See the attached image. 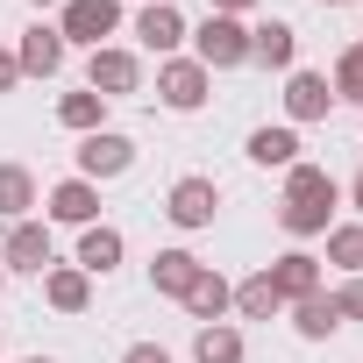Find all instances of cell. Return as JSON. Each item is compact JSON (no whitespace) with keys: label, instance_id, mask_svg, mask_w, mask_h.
Here are the masks:
<instances>
[{"label":"cell","instance_id":"obj_1","mask_svg":"<svg viewBox=\"0 0 363 363\" xmlns=\"http://www.w3.org/2000/svg\"><path fill=\"white\" fill-rule=\"evenodd\" d=\"M335 178L320 171V164H292L285 171V207H278V221H285V235H328V214H335Z\"/></svg>","mask_w":363,"mask_h":363},{"label":"cell","instance_id":"obj_2","mask_svg":"<svg viewBox=\"0 0 363 363\" xmlns=\"http://www.w3.org/2000/svg\"><path fill=\"white\" fill-rule=\"evenodd\" d=\"M193 43H200V65H207V72H235V65H250V29H242L235 15H207Z\"/></svg>","mask_w":363,"mask_h":363},{"label":"cell","instance_id":"obj_3","mask_svg":"<svg viewBox=\"0 0 363 363\" xmlns=\"http://www.w3.org/2000/svg\"><path fill=\"white\" fill-rule=\"evenodd\" d=\"M121 29V0H65V22H57V36L65 43H107Z\"/></svg>","mask_w":363,"mask_h":363},{"label":"cell","instance_id":"obj_4","mask_svg":"<svg viewBox=\"0 0 363 363\" xmlns=\"http://www.w3.org/2000/svg\"><path fill=\"white\" fill-rule=\"evenodd\" d=\"M143 86V65H135V50H114V43H100L93 50V65H86V93H100V100H121V93H135Z\"/></svg>","mask_w":363,"mask_h":363},{"label":"cell","instance_id":"obj_5","mask_svg":"<svg viewBox=\"0 0 363 363\" xmlns=\"http://www.w3.org/2000/svg\"><path fill=\"white\" fill-rule=\"evenodd\" d=\"M128 164H135V143L114 135V128H93V135L79 143V178H121Z\"/></svg>","mask_w":363,"mask_h":363},{"label":"cell","instance_id":"obj_6","mask_svg":"<svg viewBox=\"0 0 363 363\" xmlns=\"http://www.w3.org/2000/svg\"><path fill=\"white\" fill-rule=\"evenodd\" d=\"M157 100H164V107H178V114H193V107L207 100V65H200V57L164 65V72H157Z\"/></svg>","mask_w":363,"mask_h":363},{"label":"cell","instance_id":"obj_7","mask_svg":"<svg viewBox=\"0 0 363 363\" xmlns=\"http://www.w3.org/2000/svg\"><path fill=\"white\" fill-rule=\"evenodd\" d=\"M214 207H221V186H214V178H178L164 214H171L178 228H207V221H214Z\"/></svg>","mask_w":363,"mask_h":363},{"label":"cell","instance_id":"obj_8","mask_svg":"<svg viewBox=\"0 0 363 363\" xmlns=\"http://www.w3.org/2000/svg\"><path fill=\"white\" fill-rule=\"evenodd\" d=\"M0 271H50V228L43 221H15L8 250H0Z\"/></svg>","mask_w":363,"mask_h":363},{"label":"cell","instance_id":"obj_9","mask_svg":"<svg viewBox=\"0 0 363 363\" xmlns=\"http://www.w3.org/2000/svg\"><path fill=\"white\" fill-rule=\"evenodd\" d=\"M328 107H335V86H328L320 72H292V86H285V114H292V121H328Z\"/></svg>","mask_w":363,"mask_h":363},{"label":"cell","instance_id":"obj_10","mask_svg":"<svg viewBox=\"0 0 363 363\" xmlns=\"http://www.w3.org/2000/svg\"><path fill=\"white\" fill-rule=\"evenodd\" d=\"M15 65H22L29 79H50V72L65 65V36H57V29H43V22H36V29H22V50H15Z\"/></svg>","mask_w":363,"mask_h":363},{"label":"cell","instance_id":"obj_11","mask_svg":"<svg viewBox=\"0 0 363 363\" xmlns=\"http://www.w3.org/2000/svg\"><path fill=\"white\" fill-rule=\"evenodd\" d=\"M271 285H278V299H292V306H299V299H313V292H320V264H313L306 250H292V257H278V264H271Z\"/></svg>","mask_w":363,"mask_h":363},{"label":"cell","instance_id":"obj_12","mask_svg":"<svg viewBox=\"0 0 363 363\" xmlns=\"http://www.w3.org/2000/svg\"><path fill=\"white\" fill-rule=\"evenodd\" d=\"M200 271H207V264H200L193 250H157V257H150V285H157V292H178V299L193 292Z\"/></svg>","mask_w":363,"mask_h":363},{"label":"cell","instance_id":"obj_13","mask_svg":"<svg viewBox=\"0 0 363 363\" xmlns=\"http://www.w3.org/2000/svg\"><path fill=\"white\" fill-rule=\"evenodd\" d=\"M135 36H143V50H178V36H186V15H178L171 0H150V8L135 15Z\"/></svg>","mask_w":363,"mask_h":363},{"label":"cell","instance_id":"obj_14","mask_svg":"<svg viewBox=\"0 0 363 363\" xmlns=\"http://www.w3.org/2000/svg\"><path fill=\"white\" fill-rule=\"evenodd\" d=\"M93 214H100V193H93V178H65V186L50 193V221L93 228Z\"/></svg>","mask_w":363,"mask_h":363},{"label":"cell","instance_id":"obj_15","mask_svg":"<svg viewBox=\"0 0 363 363\" xmlns=\"http://www.w3.org/2000/svg\"><path fill=\"white\" fill-rule=\"evenodd\" d=\"M43 292H50V306H57V313H86V299H93V278H86L79 264H57V271L43 278Z\"/></svg>","mask_w":363,"mask_h":363},{"label":"cell","instance_id":"obj_16","mask_svg":"<svg viewBox=\"0 0 363 363\" xmlns=\"http://www.w3.org/2000/svg\"><path fill=\"white\" fill-rule=\"evenodd\" d=\"M292 50H299V36H292L285 22H264V29H250V57H257V65L285 72V65H292Z\"/></svg>","mask_w":363,"mask_h":363},{"label":"cell","instance_id":"obj_17","mask_svg":"<svg viewBox=\"0 0 363 363\" xmlns=\"http://www.w3.org/2000/svg\"><path fill=\"white\" fill-rule=\"evenodd\" d=\"M114 264H121V228H100V221H93V228L79 235V271L93 278V271H114Z\"/></svg>","mask_w":363,"mask_h":363},{"label":"cell","instance_id":"obj_18","mask_svg":"<svg viewBox=\"0 0 363 363\" xmlns=\"http://www.w3.org/2000/svg\"><path fill=\"white\" fill-rule=\"evenodd\" d=\"M228 306H235L242 320H271V313H278L285 299H278V285H271V271H257V278H242V285H235V299H228Z\"/></svg>","mask_w":363,"mask_h":363},{"label":"cell","instance_id":"obj_19","mask_svg":"<svg viewBox=\"0 0 363 363\" xmlns=\"http://www.w3.org/2000/svg\"><path fill=\"white\" fill-rule=\"evenodd\" d=\"M292 328H299L306 342L335 335V328H342V306H335V292H313V299H299V306H292Z\"/></svg>","mask_w":363,"mask_h":363},{"label":"cell","instance_id":"obj_20","mask_svg":"<svg viewBox=\"0 0 363 363\" xmlns=\"http://www.w3.org/2000/svg\"><path fill=\"white\" fill-rule=\"evenodd\" d=\"M250 157H257L264 171H271V164L292 171V164H299V135H292V128H257V135H250Z\"/></svg>","mask_w":363,"mask_h":363},{"label":"cell","instance_id":"obj_21","mask_svg":"<svg viewBox=\"0 0 363 363\" xmlns=\"http://www.w3.org/2000/svg\"><path fill=\"white\" fill-rule=\"evenodd\" d=\"M36 207V178L22 171V164H0V214H8V221H22Z\"/></svg>","mask_w":363,"mask_h":363},{"label":"cell","instance_id":"obj_22","mask_svg":"<svg viewBox=\"0 0 363 363\" xmlns=\"http://www.w3.org/2000/svg\"><path fill=\"white\" fill-rule=\"evenodd\" d=\"M228 299H235V292H228V278H221V271H200V278H193V292H186V306H193L200 320H221V313H228Z\"/></svg>","mask_w":363,"mask_h":363},{"label":"cell","instance_id":"obj_23","mask_svg":"<svg viewBox=\"0 0 363 363\" xmlns=\"http://www.w3.org/2000/svg\"><path fill=\"white\" fill-rule=\"evenodd\" d=\"M57 121L79 128V135H93V128L107 121V100H100V93H65V100H57Z\"/></svg>","mask_w":363,"mask_h":363},{"label":"cell","instance_id":"obj_24","mask_svg":"<svg viewBox=\"0 0 363 363\" xmlns=\"http://www.w3.org/2000/svg\"><path fill=\"white\" fill-rule=\"evenodd\" d=\"M193 356H200V363H242V335L221 328V320H207L200 342H193Z\"/></svg>","mask_w":363,"mask_h":363},{"label":"cell","instance_id":"obj_25","mask_svg":"<svg viewBox=\"0 0 363 363\" xmlns=\"http://www.w3.org/2000/svg\"><path fill=\"white\" fill-rule=\"evenodd\" d=\"M328 264H342V271H363V221H349V228H328Z\"/></svg>","mask_w":363,"mask_h":363},{"label":"cell","instance_id":"obj_26","mask_svg":"<svg viewBox=\"0 0 363 363\" xmlns=\"http://www.w3.org/2000/svg\"><path fill=\"white\" fill-rule=\"evenodd\" d=\"M328 86H335V100H356V107H363V43L335 57V79H328Z\"/></svg>","mask_w":363,"mask_h":363},{"label":"cell","instance_id":"obj_27","mask_svg":"<svg viewBox=\"0 0 363 363\" xmlns=\"http://www.w3.org/2000/svg\"><path fill=\"white\" fill-rule=\"evenodd\" d=\"M335 306H342V320H363V278H349V285L335 292Z\"/></svg>","mask_w":363,"mask_h":363},{"label":"cell","instance_id":"obj_28","mask_svg":"<svg viewBox=\"0 0 363 363\" xmlns=\"http://www.w3.org/2000/svg\"><path fill=\"white\" fill-rule=\"evenodd\" d=\"M121 363H171V356H164V349H157V342H135V349H128V356H121Z\"/></svg>","mask_w":363,"mask_h":363},{"label":"cell","instance_id":"obj_29","mask_svg":"<svg viewBox=\"0 0 363 363\" xmlns=\"http://www.w3.org/2000/svg\"><path fill=\"white\" fill-rule=\"evenodd\" d=\"M15 79H22V65H15V50H0V93H8Z\"/></svg>","mask_w":363,"mask_h":363},{"label":"cell","instance_id":"obj_30","mask_svg":"<svg viewBox=\"0 0 363 363\" xmlns=\"http://www.w3.org/2000/svg\"><path fill=\"white\" fill-rule=\"evenodd\" d=\"M242 8H257V0H207V15H242Z\"/></svg>","mask_w":363,"mask_h":363},{"label":"cell","instance_id":"obj_31","mask_svg":"<svg viewBox=\"0 0 363 363\" xmlns=\"http://www.w3.org/2000/svg\"><path fill=\"white\" fill-rule=\"evenodd\" d=\"M356 214H363V178H356Z\"/></svg>","mask_w":363,"mask_h":363},{"label":"cell","instance_id":"obj_32","mask_svg":"<svg viewBox=\"0 0 363 363\" xmlns=\"http://www.w3.org/2000/svg\"><path fill=\"white\" fill-rule=\"evenodd\" d=\"M22 363H50V356H22Z\"/></svg>","mask_w":363,"mask_h":363},{"label":"cell","instance_id":"obj_33","mask_svg":"<svg viewBox=\"0 0 363 363\" xmlns=\"http://www.w3.org/2000/svg\"><path fill=\"white\" fill-rule=\"evenodd\" d=\"M320 8H342V0H320Z\"/></svg>","mask_w":363,"mask_h":363},{"label":"cell","instance_id":"obj_34","mask_svg":"<svg viewBox=\"0 0 363 363\" xmlns=\"http://www.w3.org/2000/svg\"><path fill=\"white\" fill-rule=\"evenodd\" d=\"M0 285H8V271H0Z\"/></svg>","mask_w":363,"mask_h":363},{"label":"cell","instance_id":"obj_35","mask_svg":"<svg viewBox=\"0 0 363 363\" xmlns=\"http://www.w3.org/2000/svg\"><path fill=\"white\" fill-rule=\"evenodd\" d=\"M36 8H50V0H36Z\"/></svg>","mask_w":363,"mask_h":363}]
</instances>
